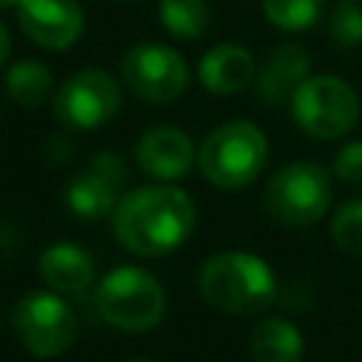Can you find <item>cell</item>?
<instances>
[{
	"mask_svg": "<svg viewBox=\"0 0 362 362\" xmlns=\"http://www.w3.org/2000/svg\"><path fill=\"white\" fill-rule=\"evenodd\" d=\"M6 93L20 107H40L54 93V76L48 65L37 59H17L6 71Z\"/></svg>",
	"mask_w": 362,
	"mask_h": 362,
	"instance_id": "e0dca14e",
	"label": "cell"
},
{
	"mask_svg": "<svg viewBox=\"0 0 362 362\" xmlns=\"http://www.w3.org/2000/svg\"><path fill=\"white\" fill-rule=\"evenodd\" d=\"M198 161L192 139L173 124H153L136 141V164L156 181H175Z\"/></svg>",
	"mask_w": 362,
	"mask_h": 362,
	"instance_id": "8fae6325",
	"label": "cell"
},
{
	"mask_svg": "<svg viewBox=\"0 0 362 362\" xmlns=\"http://www.w3.org/2000/svg\"><path fill=\"white\" fill-rule=\"evenodd\" d=\"M11 328L34 356H62L74 348L79 322L71 305L51 291H28L14 303Z\"/></svg>",
	"mask_w": 362,
	"mask_h": 362,
	"instance_id": "52a82bcc",
	"label": "cell"
},
{
	"mask_svg": "<svg viewBox=\"0 0 362 362\" xmlns=\"http://www.w3.org/2000/svg\"><path fill=\"white\" fill-rule=\"evenodd\" d=\"M158 20L175 40H198L209 25L204 0H158Z\"/></svg>",
	"mask_w": 362,
	"mask_h": 362,
	"instance_id": "ac0fdd59",
	"label": "cell"
},
{
	"mask_svg": "<svg viewBox=\"0 0 362 362\" xmlns=\"http://www.w3.org/2000/svg\"><path fill=\"white\" fill-rule=\"evenodd\" d=\"M269 141L266 133L246 119L215 127L198 147V167L204 178L218 189H243L266 167Z\"/></svg>",
	"mask_w": 362,
	"mask_h": 362,
	"instance_id": "3957f363",
	"label": "cell"
},
{
	"mask_svg": "<svg viewBox=\"0 0 362 362\" xmlns=\"http://www.w3.org/2000/svg\"><path fill=\"white\" fill-rule=\"evenodd\" d=\"M362 105L356 90L339 76H308L291 96V116L303 133L320 141L342 139L359 122Z\"/></svg>",
	"mask_w": 362,
	"mask_h": 362,
	"instance_id": "8992f818",
	"label": "cell"
},
{
	"mask_svg": "<svg viewBox=\"0 0 362 362\" xmlns=\"http://www.w3.org/2000/svg\"><path fill=\"white\" fill-rule=\"evenodd\" d=\"M62 201L74 215L96 221L113 215L119 204V184L88 164L82 173L68 178V184L62 187Z\"/></svg>",
	"mask_w": 362,
	"mask_h": 362,
	"instance_id": "9a60e30c",
	"label": "cell"
},
{
	"mask_svg": "<svg viewBox=\"0 0 362 362\" xmlns=\"http://www.w3.org/2000/svg\"><path fill=\"white\" fill-rule=\"evenodd\" d=\"M325 14V0H263V17L280 31H305Z\"/></svg>",
	"mask_w": 362,
	"mask_h": 362,
	"instance_id": "d6986e66",
	"label": "cell"
},
{
	"mask_svg": "<svg viewBox=\"0 0 362 362\" xmlns=\"http://www.w3.org/2000/svg\"><path fill=\"white\" fill-rule=\"evenodd\" d=\"M331 238L339 252L351 257H362V198H351L334 212Z\"/></svg>",
	"mask_w": 362,
	"mask_h": 362,
	"instance_id": "ffe728a7",
	"label": "cell"
},
{
	"mask_svg": "<svg viewBox=\"0 0 362 362\" xmlns=\"http://www.w3.org/2000/svg\"><path fill=\"white\" fill-rule=\"evenodd\" d=\"M331 195L334 189L325 167L291 161L266 181L263 206L283 226H311L328 212Z\"/></svg>",
	"mask_w": 362,
	"mask_h": 362,
	"instance_id": "5b68a950",
	"label": "cell"
},
{
	"mask_svg": "<svg viewBox=\"0 0 362 362\" xmlns=\"http://www.w3.org/2000/svg\"><path fill=\"white\" fill-rule=\"evenodd\" d=\"M252 359L255 362H303V334L286 317H263L252 328Z\"/></svg>",
	"mask_w": 362,
	"mask_h": 362,
	"instance_id": "2e32d148",
	"label": "cell"
},
{
	"mask_svg": "<svg viewBox=\"0 0 362 362\" xmlns=\"http://www.w3.org/2000/svg\"><path fill=\"white\" fill-rule=\"evenodd\" d=\"M195 226L192 198L173 184L130 189L113 209L116 240L141 257H158L178 249Z\"/></svg>",
	"mask_w": 362,
	"mask_h": 362,
	"instance_id": "6da1fadb",
	"label": "cell"
},
{
	"mask_svg": "<svg viewBox=\"0 0 362 362\" xmlns=\"http://www.w3.org/2000/svg\"><path fill=\"white\" fill-rule=\"evenodd\" d=\"M334 175L348 184H362V141H348L337 150Z\"/></svg>",
	"mask_w": 362,
	"mask_h": 362,
	"instance_id": "7402d4cb",
	"label": "cell"
},
{
	"mask_svg": "<svg viewBox=\"0 0 362 362\" xmlns=\"http://www.w3.org/2000/svg\"><path fill=\"white\" fill-rule=\"evenodd\" d=\"M308 71H311L308 51L297 42H283L266 57V62L257 71L255 79L257 96L272 107L291 105V96L308 79Z\"/></svg>",
	"mask_w": 362,
	"mask_h": 362,
	"instance_id": "7c38bea8",
	"label": "cell"
},
{
	"mask_svg": "<svg viewBox=\"0 0 362 362\" xmlns=\"http://www.w3.org/2000/svg\"><path fill=\"white\" fill-rule=\"evenodd\" d=\"M93 308L107 325L139 334L161 322L167 297L161 283L147 269L119 266L96 283Z\"/></svg>",
	"mask_w": 362,
	"mask_h": 362,
	"instance_id": "277c9868",
	"label": "cell"
},
{
	"mask_svg": "<svg viewBox=\"0 0 362 362\" xmlns=\"http://www.w3.org/2000/svg\"><path fill=\"white\" fill-rule=\"evenodd\" d=\"M122 82L147 105H170L184 96L189 85V68L184 57L161 42H136L122 54Z\"/></svg>",
	"mask_w": 362,
	"mask_h": 362,
	"instance_id": "ba28073f",
	"label": "cell"
},
{
	"mask_svg": "<svg viewBox=\"0 0 362 362\" xmlns=\"http://www.w3.org/2000/svg\"><path fill=\"white\" fill-rule=\"evenodd\" d=\"M257 79V62L238 42H218L198 59V82L218 96H232Z\"/></svg>",
	"mask_w": 362,
	"mask_h": 362,
	"instance_id": "4fadbf2b",
	"label": "cell"
},
{
	"mask_svg": "<svg viewBox=\"0 0 362 362\" xmlns=\"http://www.w3.org/2000/svg\"><path fill=\"white\" fill-rule=\"evenodd\" d=\"M14 14L23 34L45 51H65L76 45L85 31L79 0H20Z\"/></svg>",
	"mask_w": 362,
	"mask_h": 362,
	"instance_id": "30bf717a",
	"label": "cell"
},
{
	"mask_svg": "<svg viewBox=\"0 0 362 362\" xmlns=\"http://www.w3.org/2000/svg\"><path fill=\"white\" fill-rule=\"evenodd\" d=\"M328 34L339 48L362 45V6H359V0H339L331 8Z\"/></svg>",
	"mask_w": 362,
	"mask_h": 362,
	"instance_id": "44dd1931",
	"label": "cell"
},
{
	"mask_svg": "<svg viewBox=\"0 0 362 362\" xmlns=\"http://www.w3.org/2000/svg\"><path fill=\"white\" fill-rule=\"evenodd\" d=\"M20 0H0V8H17Z\"/></svg>",
	"mask_w": 362,
	"mask_h": 362,
	"instance_id": "cb8c5ba5",
	"label": "cell"
},
{
	"mask_svg": "<svg viewBox=\"0 0 362 362\" xmlns=\"http://www.w3.org/2000/svg\"><path fill=\"white\" fill-rule=\"evenodd\" d=\"M8 54H11V34H8L6 23L0 20V65L8 59Z\"/></svg>",
	"mask_w": 362,
	"mask_h": 362,
	"instance_id": "603a6c76",
	"label": "cell"
},
{
	"mask_svg": "<svg viewBox=\"0 0 362 362\" xmlns=\"http://www.w3.org/2000/svg\"><path fill=\"white\" fill-rule=\"evenodd\" d=\"M122 107V88L105 68L71 74L54 93V116L68 130H96Z\"/></svg>",
	"mask_w": 362,
	"mask_h": 362,
	"instance_id": "9c48e42d",
	"label": "cell"
},
{
	"mask_svg": "<svg viewBox=\"0 0 362 362\" xmlns=\"http://www.w3.org/2000/svg\"><path fill=\"white\" fill-rule=\"evenodd\" d=\"M37 272H40V280L57 291V294H71V297H79L85 294L93 280H96V266H93V257L79 246V243H71V240H57L51 243L40 260H37Z\"/></svg>",
	"mask_w": 362,
	"mask_h": 362,
	"instance_id": "5bb4252c",
	"label": "cell"
},
{
	"mask_svg": "<svg viewBox=\"0 0 362 362\" xmlns=\"http://www.w3.org/2000/svg\"><path fill=\"white\" fill-rule=\"evenodd\" d=\"M198 294L218 311L255 314L277 300V277L252 252H218L198 269Z\"/></svg>",
	"mask_w": 362,
	"mask_h": 362,
	"instance_id": "7a4b0ae2",
	"label": "cell"
},
{
	"mask_svg": "<svg viewBox=\"0 0 362 362\" xmlns=\"http://www.w3.org/2000/svg\"><path fill=\"white\" fill-rule=\"evenodd\" d=\"M127 362H153V359H127Z\"/></svg>",
	"mask_w": 362,
	"mask_h": 362,
	"instance_id": "d4e9b609",
	"label": "cell"
}]
</instances>
